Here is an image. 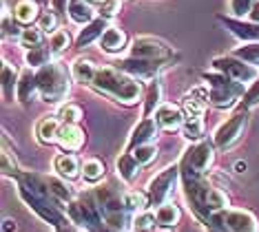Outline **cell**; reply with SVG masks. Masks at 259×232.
Instances as JSON below:
<instances>
[{"label":"cell","instance_id":"obj_15","mask_svg":"<svg viewBox=\"0 0 259 232\" xmlns=\"http://www.w3.org/2000/svg\"><path fill=\"white\" fill-rule=\"evenodd\" d=\"M56 142H58V146L67 153L80 151V148L84 146V130H82L78 124H62Z\"/></svg>","mask_w":259,"mask_h":232},{"label":"cell","instance_id":"obj_33","mask_svg":"<svg viewBox=\"0 0 259 232\" xmlns=\"http://www.w3.org/2000/svg\"><path fill=\"white\" fill-rule=\"evenodd\" d=\"M233 56H237L239 60L252 64V67H259V42H246L235 49Z\"/></svg>","mask_w":259,"mask_h":232},{"label":"cell","instance_id":"obj_5","mask_svg":"<svg viewBox=\"0 0 259 232\" xmlns=\"http://www.w3.org/2000/svg\"><path fill=\"white\" fill-rule=\"evenodd\" d=\"M206 225L224 232H257L255 215L248 210H237V208H226V210L213 212Z\"/></svg>","mask_w":259,"mask_h":232},{"label":"cell","instance_id":"obj_13","mask_svg":"<svg viewBox=\"0 0 259 232\" xmlns=\"http://www.w3.org/2000/svg\"><path fill=\"white\" fill-rule=\"evenodd\" d=\"M217 20L224 22L226 29L231 31L233 35H237L239 40H246V42H259V22H244L241 18H235V16H224L220 14Z\"/></svg>","mask_w":259,"mask_h":232},{"label":"cell","instance_id":"obj_41","mask_svg":"<svg viewBox=\"0 0 259 232\" xmlns=\"http://www.w3.org/2000/svg\"><path fill=\"white\" fill-rule=\"evenodd\" d=\"M20 33H22V29H20V22L18 20H11L9 14L5 11V16H3V35L7 40H20Z\"/></svg>","mask_w":259,"mask_h":232},{"label":"cell","instance_id":"obj_37","mask_svg":"<svg viewBox=\"0 0 259 232\" xmlns=\"http://www.w3.org/2000/svg\"><path fill=\"white\" fill-rule=\"evenodd\" d=\"M206 204H208L210 215H213V212H220V210H226L228 208V195L220 188H210L208 197H206Z\"/></svg>","mask_w":259,"mask_h":232},{"label":"cell","instance_id":"obj_38","mask_svg":"<svg viewBox=\"0 0 259 232\" xmlns=\"http://www.w3.org/2000/svg\"><path fill=\"white\" fill-rule=\"evenodd\" d=\"M182 130H184V137L191 140V142H197L202 140L204 135V122L202 117H186L184 126H182Z\"/></svg>","mask_w":259,"mask_h":232},{"label":"cell","instance_id":"obj_26","mask_svg":"<svg viewBox=\"0 0 259 232\" xmlns=\"http://www.w3.org/2000/svg\"><path fill=\"white\" fill-rule=\"evenodd\" d=\"M58 133H60V124L56 117H42L36 126V137L40 144H54L58 140Z\"/></svg>","mask_w":259,"mask_h":232},{"label":"cell","instance_id":"obj_32","mask_svg":"<svg viewBox=\"0 0 259 232\" xmlns=\"http://www.w3.org/2000/svg\"><path fill=\"white\" fill-rule=\"evenodd\" d=\"M47 183H49L51 195H54V197H56L58 201H64V204H69V201L73 199L71 188H69L62 179H58V177H47Z\"/></svg>","mask_w":259,"mask_h":232},{"label":"cell","instance_id":"obj_22","mask_svg":"<svg viewBox=\"0 0 259 232\" xmlns=\"http://www.w3.org/2000/svg\"><path fill=\"white\" fill-rule=\"evenodd\" d=\"M96 73H98V69L89 58H75L71 62V77L78 84H93Z\"/></svg>","mask_w":259,"mask_h":232},{"label":"cell","instance_id":"obj_4","mask_svg":"<svg viewBox=\"0 0 259 232\" xmlns=\"http://www.w3.org/2000/svg\"><path fill=\"white\" fill-rule=\"evenodd\" d=\"M215 162V144L213 142H199L184 153L180 162L182 177H204Z\"/></svg>","mask_w":259,"mask_h":232},{"label":"cell","instance_id":"obj_53","mask_svg":"<svg viewBox=\"0 0 259 232\" xmlns=\"http://www.w3.org/2000/svg\"><path fill=\"white\" fill-rule=\"evenodd\" d=\"M208 232H224V230H215V228H208Z\"/></svg>","mask_w":259,"mask_h":232},{"label":"cell","instance_id":"obj_36","mask_svg":"<svg viewBox=\"0 0 259 232\" xmlns=\"http://www.w3.org/2000/svg\"><path fill=\"white\" fill-rule=\"evenodd\" d=\"M42 38H45V31L40 27H25L20 33V40L18 42L27 49H33V47H40L42 44Z\"/></svg>","mask_w":259,"mask_h":232},{"label":"cell","instance_id":"obj_16","mask_svg":"<svg viewBox=\"0 0 259 232\" xmlns=\"http://www.w3.org/2000/svg\"><path fill=\"white\" fill-rule=\"evenodd\" d=\"M206 102H210V93H206L204 88H193L191 93H186L184 98H182L184 115L186 117H202Z\"/></svg>","mask_w":259,"mask_h":232},{"label":"cell","instance_id":"obj_47","mask_svg":"<svg viewBox=\"0 0 259 232\" xmlns=\"http://www.w3.org/2000/svg\"><path fill=\"white\" fill-rule=\"evenodd\" d=\"M122 9V0H107L104 5H100V16L102 18H113V16H117V11Z\"/></svg>","mask_w":259,"mask_h":232},{"label":"cell","instance_id":"obj_1","mask_svg":"<svg viewBox=\"0 0 259 232\" xmlns=\"http://www.w3.org/2000/svg\"><path fill=\"white\" fill-rule=\"evenodd\" d=\"M93 88H98L100 93L111 95L117 102L131 106L135 102H140L142 98V84L138 82V77L124 73L117 67H102L98 69L96 77H93Z\"/></svg>","mask_w":259,"mask_h":232},{"label":"cell","instance_id":"obj_42","mask_svg":"<svg viewBox=\"0 0 259 232\" xmlns=\"http://www.w3.org/2000/svg\"><path fill=\"white\" fill-rule=\"evenodd\" d=\"M60 120L62 124H78L82 120V109L78 104H64L60 109Z\"/></svg>","mask_w":259,"mask_h":232},{"label":"cell","instance_id":"obj_24","mask_svg":"<svg viewBox=\"0 0 259 232\" xmlns=\"http://www.w3.org/2000/svg\"><path fill=\"white\" fill-rule=\"evenodd\" d=\"M54 168L58 170V175L64 177V179H73V177H78V172L82 170V166L78 162V157L75 155H58V157L54 159Z\"/></svg>","mask_w":259,"mask_h":232},{"label":"cell","instance_id":"obj_52","mask_svg":"<svg viewBox=\"0 0 259 232\" xmlns=\"http://www.w3.org/2000/svg\"><path fill=\"white\" fill-rule=\"evenodd\" d=\"M89 3H91V5H98V7H100V5H104L107 0H89Z\"/></svg>","mask_w":259,"mask_h":232},{"label":"cell","instance_id":"obj_34","mask_svg":"<svg viewBox=\"0 0 259 232\" xmlns=\"http://www.w3.org/2000/svg\"><path fill=\"white\" fill-rule=\"evenodd\" d=\"M160 98H162V86L160 82H153L146 91L144 100V117H151V113H155V109H160Z\"/></svg>","mask_w":259,"mask_h":232},{"label":"cell","instance_id":"obj_12","mask_svg":"<svg viewBox=\"0 0 259 232\" xmlns=\"http://www.w3.org/2000/svg\"><path fill=\"white\" fill-rule=\"evenodd\" d=\"M120 71L138 77V80H149V77H155L160 71L166 67V62H157V60H144V58H126V60H120L115 64Z\"/></svg>","mask_w":259,"mask_h":232},{"label":"cell","instance_id":"obj_31","mask_svg":"<svg viewBox=\"0 0 259 232\" xmlns=\"http://www.w3.org/2000/svg\"><path fill=\"white\" fill-rule=\"evenodd\" d=\"M82 177H84L87 181H91V183L100 181L104 177V164L100 162V159H96V157L84 159V162H82Z\"/></svg>","mask_w":259,"mask_h":232},{"label":"cell","instance_id":"obj_29","mask_svg":"<svg viewBox=\"0 0 259 232\" xmlns=\"http://www.w3.org/2000/svg\"><path fill=\"white\" fill-rule=\"evenodd\" d=\"M122 201H124L126 210H133V212H142L146 210V206H151L149 193H142V190H126L122 195Z\"/></svg>","mask_w":259,"mask_h":232},{"label":"cell","instance_id":"obj_45","mask_svg":"<svg viewBox=\"0 0 259 232\" xmlns=\"http://www.w3.org/2000/svg\"><path fill=\"white\" fill-rule=\"evenodd\" d=\"M38 27L42 29L45 33L58 31V16H56V11H45V14L40 16V20H38Z\"/></svg>","mask_w":259,"mask_h":232},{"label":"cell","instance_id":"obj_9","mask_svg":"<svg viewBox=\"0 0 259 232\" xmlns=\"http://www.w3.org/2000/svg\"><path fill=\"white\" fill-rule=\"evenodd\" d=\"M18 195H20V199L25 201V204L31 208L33 212L40 217V219H45L47 223H51V225H56V228H64V217H62V212L56 208V201H49V199H42V197H36V195H31L27 188H22L18 186Z\"/></svg>","mask_w":259,"mask_h":232},{"label":"cell","instance_id":"obj_19","mask_svg":"<svg viewBox=\"0 0 259 232\" xmlns=\"http://www.w3.org/2000/svg\"><path fill=\"white\" fill-rule=\"evenodd\" d=\"M40 5L36 0H18L14 5V20H18L22 27L33 25L36 20H40Z\"/></svg>","mask_w":259,"mask_h":232},{"label":"cell","instance_id":"obj_3","mask_svg":"<svg viewBox=\"0 0 259 232\" xmlns=\"http://www.w3.org/2000/svg\"><path fill=\"white\" fill-rule=\"evenodd\" d=\"M202 80L210 86V104L217 109H231L239 98H244V84L224 73H202Z\"/></svg>","mask_w":259,"mask_h":232},{"label":"cell","instance_id":"obj_10","mask_svg":"<svg viewBox=\"0 0 259 232\" xmlns=\"http://www.w3.org/2000/svg\"><path fill=\"white\" fill-rule=\"evenodd\" d=\"M213 69L220 71V73L233 77V80L237 82H250V80H257V69L252 67V64L239 60L237 56H217L213 58Z\"/></svg>","mask_w":259,"mask_h":232},{"label":"cell","instance_id":"obj_18","mask_svg":"<svg viewBox=\"0 0 259 232\" xmlns=\"http://www.w3.org/2000/svg\"><path fill=\"white\" fill-rule=\"evenodd\" d=\"M109 29V22L107 18H96V20H91L89 25H84V29L78 33V38H75V47H80V49H84V47H89L93 40L102 38V33Z\"/></svg>","mask_w":259,"mask_h":232},{"label":"cell","instance_id":"obj_8","mask_svg":"<svg viewBox=\"0 0 259 232\" xmlns=\"http://www.w3.org/2000/svg\"><path fill=\"white\" fill-rule=\"evenodd\" d=\"M182 175L180 172V164H173V166H166L160 175H155L153 179L149 181V199H151V206H162L164 201L168 199V195L173 193L175 188V181L178 177Z\"/></svg>","mask_w":259,"mask_h":232},{"label":"cell","instance_id":"obj_30","mask_svg":"<svg viewBox=\"0 0 259 232\" xmlns=\"http://www.w3.org/2000/svg\"><path fill=\"white\" fill-rule=\"evenodd\" d=\"M51 49L49 47H33V49H27L25 53V60L29 67H47V64H51Z\"/></svg>","mask_w":259,"mask_h":232},{"label":"cell","instance_id":"obj_21","mask_svg":"<svg viewBox=\"0 0 259 232\" xmlns=\"http://www.w3.org/2000/svg\"><path fill=\"white\" fill-rule=\"evenodd\" d=\"M67 14L75 25H89L91 20H96V9L91 7L89 0H69Z\"/></svg>","mask_w":259,"mask_h":232},{"label":"cell","instance_id":"obj_17","mask_svg":"<svg viewBox=\"0 0 259 232\" xmlns=\"http://www.w3.org/2000/svg\"><path fill=\"white\" fill-rule=\"evenodd\" d=\"M155 122L160 124L164 130H178L184 126V113L173 104H162L155 111Z\"/></svg>","mask_w":259,"mask_h":232},{"label":"cell","instance_id":"obj_40","mask_svg":"<svg viewBox=\"0 0 259 232\" xmlns=\"http://www.w3.org/2000/svg\"><path fill=\"white\" fill-rule=\"evenodd\" d=\"M131 153H133V157L138 159V164H140V166L151 164L153 159L157 157V148L153 146V144H142V146H135Z\"/></svg>","mask_w":259,"mask_h":232},{"label":"cell","instance_id":"obj_39","mask_svg":"<svg viewBox=\"0 0 259 232\" xmlns=\"http://www.w3.org/2000/svg\"><path fill=\"white\" fill-rule=\"evenodd\" d=\"M155 225H157V217H155V212H151V210L138 212L133 219V228L140 230V232H149V230L155 228Z\"/></svg>","mask_w":259,"mask_h":232},{"label":"cell","instance_id":"obj_48","mask_svg":"<svg viewBox=\"0 0 259 232\" xmlns=\"http://www.w3.org/2000/svg\"><path fill=\"white\" fill-rule=\"evenodd\" d=\"M3 232H16V221L11 217L3 219Z\"/></svg>","mask_w":259,"mask_h":232},{"label":"cell","instance_id":"obj_43","mask_svg":"<svg viewBox=\"0 0 259 232\" xmlns=\"http://www.w3.org/2000/svg\"><path fill=\"white\" fill-rule=\"evenodd\" d=\"M3 172L9 177H18L20 175V168H18V162L14 159V155H11L7 148H3Z\"/></svg>","mask_w":259,"mask_h":232},{"label":"cell","instance_id":"obj_50","mask_svg":"<svg viewBox=\"0 0 259 232\" xmlns=\"http://www.w3.org/2000/svg\"><path fill=\"white\" fill-rule=\"evenodd\" d=\"M248 18H250L252 22H259V0H257L255 5H252V11L248 14Z\"/></svg>","mask_w":259,"mask_h":232},{"label":"cell","instance_id":"obj_7","mask_svg":"<svg viewBox=\"0 0 259 232\" xmlns=\"http://www.w3.org/2000/svg\"><path fill=\"white\" fill-rule=\"evenodd\" d=\"M131 56L133 58H144V60H157V62H170L175 58L173 49L164 44L162 40L151 38V35H140L131 44Z\"/></svg>","mask_w":259,"mask_h":232},{"label":"cell","instance_id":"obj_49","mask_svg":"<svg viewBox=\"0 0 259 232\" xmlns=\"http://www.w3.org/2000/svg\"><path fill=\"white\" fill-rule=\"evenodd\" d=\"M54 11H67V7H69V3L67 0H54Z\"/></svg>","mask_w":259,"mask_h":232},{"label":"cell","instance_id":"obj_14","mask_svg":"<svg viewBox=\"0 0 259 232\" xmlns=\"http://www.w3.org/2000/svg\"><path fill=\"white\" fill-rule=\"evenodd\" d=\"M157 126H160V124L153 120V117H144V120L133 128L131 137H128V144H126V153H128V151H133L135 146L151 144V142L157 137Z\"/></svg>","mask_w":259,"mask_h":232},{"label":"cell","instance_id":"obj_46","mask_svg":"<svg viewBox=\"0 0 259 232\" xmlns=\"http://www.w3.org/2000/svg\"><path fill=\"white\" fill-rule=\"evenodd\" d=\"M241 104H244V109H252V106L259 104V77L252 82V86L248 88V91L244 93V100H241Z\"/></svg>","mask_w":259,"mask_h":232},{"label":"cell","instance_id":"obj_35","mask_svg":"<svg viewBox=\"0 0 259 232\" xmlns=\"http://www.w3.org/2000/svg\"><path fill=\"white\" fill-rule=\"evenodd\" d=\"M69 47H71V35H69V31L58 29V31L49 33V49H51V53H64Z\"/></svg>","mask_w":259,"mask_h":232},{"label":"cell","instance_id":"obj_11","mask_svg":"<svg viewBox=\"0 0 259 232\" xmlns=\"http://www.w3.org/2000/svg\"><path fill=\"white\" fill-rule=\"evenodd\" d=\"M246 124H248V115H246V111H239L235 113L233 117H228L224 124H220L213 135V144L217 148H222V151H226V148H231L235 142L241 137V133H244Z\"/></svg>","mask_w":259,"mask_h":232},{"label":"cell","instance_id":"obj_2","mask_svg":"<svg viewBox=\"0 0 259 232\" xmlns=\"http://www.w3.org/2000/svg\"><path fill=\"white\" fill-rule=\"evenodd\" d=\"M36 77H38V91L47 104L62 102V100L69 95V91H71V82H69L67 69L58 62L40 67Z\"/></svg>","mask_w":259,"mask_h":232},{"label":"cell","instance_id":"obj_51","mask_svg":"<svg viewBox=\"0 0 259 232\" xmlns=\"http://www.w3.org/2000/svg\"><path fill=\"white\" fill-rule=\"evenodd\" d=\"M246 170V162H237L235 164V172H244Z\"/></svg>","mask_w":259,"mask_h":232},{"label":"cell","instance_id":"obj_6","mask_svg":"<svg viewBox=\"0 0 259 232\" xmlns=\"http://www.w3.org/2000/svg\"><path fill=\"white\" fill-rule=\"evenodd\" d=\"M182 179H184V193H186V199L191 201L193 212H195L202 221L208 223L210 210H208V204H206V197H208L213 186H210L204 177H182Z\"/></svg>","mask_w":259,"mask_h":232},{"label":"cell","instance_id":"obj_25","mask_svg":"<svg viewBox=\"0 0 259 232\" xmlns=\"http://www.w3.org/2000/svg\"><path fill=\"white\" fill-rule=\"evenodd\" d=\"M115 168H117V175H120L122 181L131 183L135 177H138V172H140V164H138V159L133 157V153H124V155L117 157Z\"/></svg>","mask_w":259,"mask_h":232},{"label":"cell","instance_id":"obj_23","mask_svg":"<svg viewBox=\"0 0 259 232\" xmlns=\"http://www.w3.org/2000/svg\"><path fill=\"white\" fill-rule=\"evenodd\" d=\"M36 91H38V77H36V73H31V69H25L18 77V91H16L20 104L31 102V98Z\"/></svg>","mask_w":259,"mask_h":232},{"label":"cell","instance_id":"obj_44","mask_svg":"<svg viewBox=\"0 0 259 232\" xmlns=\"http://www.w3.org/2000/svg\"><path fill=\"white\" fill-rule=\"evenodd\" d=\"M257 0H231V14L235 18H244L248 16L252 11V5H255Z\"/></svg>","mask_w":259,"mask_h":232},{"label":"cell","instance_id":"obj_27","mask_svg":"<svg viewBox=\"0 0 259 232\" xmlns=\"http://www.w3.org/2000/svg\"><path fill=\"white\" fill-rule=\"evenodd\" d=\"M155 217H157V225H162V228H175L182 219V210L175 204H162V206H157Z\"/></svg>","mask_w":259,"mask_h":232},{"label":"cell","instance_id":"obj_28","mask_svg":"<svg viewBox=\"0 0 259 232\" xmlns=\"http://www.w3.org/2000/svg\"><path fill=\"white\" fill-rule=\"evenodd\" d=\"M18 73H16V67H11L9 62H3V95L5 102H11L14 100V91H18Z\"/></svg>","mask_w":259,"mask_h":232},{"label":"cell","instance_id":"obj_20","mask_svg":"<svg viewBox=\"0 0 259 232\" xmlns=\"http://www.w3.org/2000/svg\"><path fill=\"white\" fill-rule=\"evenodd\" d=\"M100 49L107 53H120L126 49V33L120 27H109L100 38Z\"/></svg>","mask_w":259,"mask_h":232}]
</instances>
